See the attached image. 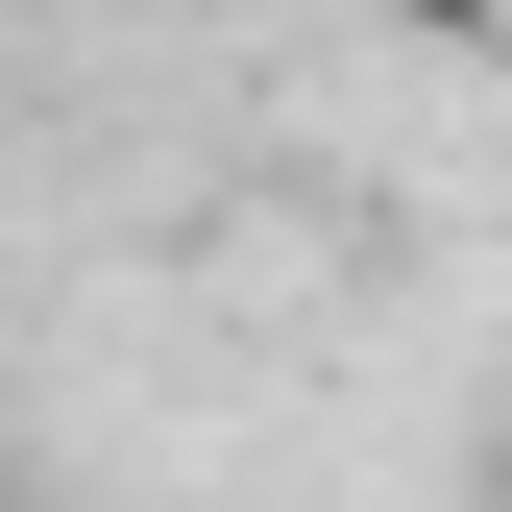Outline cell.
<instances>
[{
	"instance_id": "obj_1",
	"label": "cell",
	"mask_w": 512,
	"mask_h": 512,
	"mask_svg": "<svg viewBox=\"0 0 512 512\" xmlns=\"http://www.w3.org/2000/svg\"><path fill=\"white\" fill-rule=\"evenodd\" d=\"M415 25H439V49H512V0H415Z\"/></svg>"
}]
</instances>
